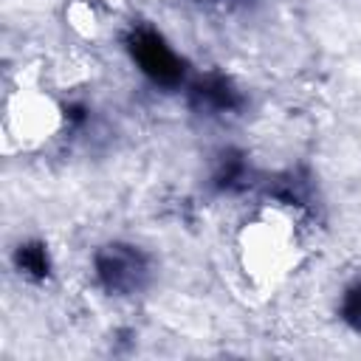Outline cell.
<instances>
[{
	"instance_id": "2",
	"label": "cell",
	"mask_w": 361,
	"mask_h": 361,
	"mask_svg": "<svg viewBox=\"0 0 361 361\" xmlns=\"http://www.w3.org/2000/svg\"><path fill=\"white\" fill-rule=\"evenodd\" d=\"M62 124L59 104L34 85H20L6 96L3 104V147L6 152L14 149H34L45 144Z\"/></svg>"
},
{
	"instance_id": "4",
	"label": "cell",
	"mask_w": 361,
	"mask_h": 361,
	"mask_svg": "<svg viewBox=\"0 0 361 361\" xmlns=\"http://www.w3.org/2000/svg\"><path fill=\"white\" fill-rule=\"evenodd\" d=\"M133 54H138L144 71L152 73L155 79L178 76V59H175V54H172L155 34L138 37V45H133Z\"/></svg>"
},
{
	"instance_id": "6",
	"label": "cell",
	"mask_w": 361,
	"mask_h": 361,
	"mask_svg": "<svg viewBox=\"0 0 361 361\" xmlns=\"http://www.w3.org/2000/svg\"><path fill=\"white\" fill-rule=\"evenodd\" d=\"M96 6H110V8H116V6H121V0H93Z\"/></svg>"
},
{
	"instance_id": "1",
	"label": "cell",
	"mask_w": 361,
	"mask_h": 361,
	"mask_svg": "<svg viewBox=\"0 0 361 361\" xmlns=\"http://www.w3.org/2000/svg\"><path fill=\"white\" fill-rule=\"evenodd\" d=\"M299 231L282 206L251 214L237 234V259L245 279L259 290H274L299 265Z\"/></svg>"
},
{
	"instance_id": "5",
	"label": "cell",
	"mask_w": 361,
	"mask_h": 361,
	"mask_svg": "<svg viewBox=\"0 0 361 361\" xmlns=\"http://www.w3.org/2000/svg\"><path fill=\"white\" fill-rule=\"evenodd\" d=\"M341 313L344 319L361 330V285H353L347 293H344V302H341Z\"/></svg>"
},
{
	"instance_id": "3",
	"label": "cell",
	"mask_w": 361,
	"mask_h": 361,
	"mask_svg": "<svg viewBox=\"0 0 361 361\" xmlns=\"http://www.w3.org/2000/svg\"><path fill=\"white\" fill-rule=\"evenodd\" d=\"M99 285L113 296H133L149 279V257L130 243H107L93 257Z\"/></svg>"
}]
</instances>
